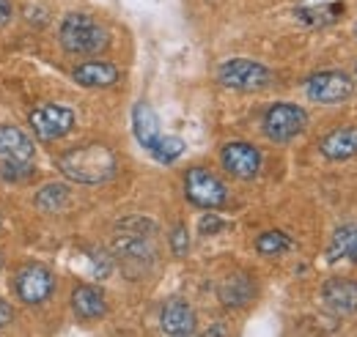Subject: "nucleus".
Instances as JSON below:
<instances>
[{
  "mask_svg": "<svg viewBox=\"0 0 357 337\" xmlns=\"http://www.w3.org/2000/svg\"><path fill=\"white\" fill-rule=\"evenodd\" d=\"M184 195L192 206L206 211L220 209L228 198V189L225 184L206 168H190L184 175Z\"/></svg>",
  "mask_w": 357,
  "mask_h": 337,
  "instance_id": "39448f33",
  "label": "nucleus"
},
{
  "mask_svg": "<svg viewBox=\"0 0 357 337\" xmlns=\"http://www.w3.org/2000/svg\"><path fill=\"white\" fill-rule=\"evenodd\" d=\"M264 134L272 143H289L294 140L305 124H308V113L300 104H289V102H278L264 113Z\"/></svg>",
  "mask_w": 357,
  "mask_h": 337,
  "instance_id": "423d86ee",
  "label": "nucleus"
},
{
  "mask_svg": "<svg viewBox=\"0 0 357 337\" xmlns=\"http://www.w3.org/2000/svg\"><path fill=\"white\" fill-rule=\"evenodd\" d=\"M154 236H157V225L146 217H127L116 225L113 258L121 263L127 277L137 280L154 266V258H157Z\"/></svg>",
  "mask_w": 357,
  "mask_h": 337,
  "instance_id": "f257e3e1",
  "label": "nucleus"
},
{
  "mask_svg": "<svg viewBox=\"0 0 357 337\" xmlns=\"http://www.w3.org/2000/svg\"><path fill=\"white\" fill-rule=\"evenodd\" d=\"M11 14H14L11 0H0V25H6V22L11 19Z\"/></svg>",
  "mask_w": 357,
  "mask_h": 337,
  "instance_id": "c85d7f7f",
  "label": "nucleus"
},
{
  "mask_svg": "<svg viewBox=\"0 0 357 337\" xmlns=\"http://www.w3.org/2000/svg\"><path fill=\"white\" fill-rule=\"evenodd\" d=\"M72 310L80 321H96L107 313V301L96 285H77L72 291Z\"/></svg>",
  "mask_w": 357,
  "mask_h": 337,
  "instance_id": "dca6fc26",
  "label": "nucleus"
},
{
  "mask_svg": "<svg viewBox=\"0 0 357 337\" xmlns=\"http://www.w3.org/2000/svg\"><path fill=\"white\" fill-rule=\"evenodd\" d=\"M0 173H3L6 181H22V178H28L33 173V165H3Z\"/></svg>",
  "mask_w": 357,
  "mask_h": 337,
  "instance_id": "a878e982",
  "label": "nucleus"
},
{
  "mask_svg": "<svg viewBox=\"0 0 357 337\" xmlns=\"http://www.w3.org/2000/svg\"><path fill=\"white\" fill-rule=\"evenodd\" d=\"M357 260V225H341L327 247V263H338V260Z\"/></svg>",
  "mask_w": 357,
  "mask_h": 337,
  "instance_id": "6ab92c4d",
  "label": "nucleus"
},
{
  "mask_svg": "<svg viewBox=\"0 0 357 337\" xmlns=\"http://www.w3.org/2000/svg\"><path fill=\"white\" fill-rule=\"evenodd\" d=\"M355 31H357V28H355Z\"/></svg>",
  "mask_w": 357,
  "mask_h": 337,
  "instance_id": "2f4dec72",
  "label": "nucleus"
},
{
  "mask_svg": "<svg viewBox=\"0 0 357 337\" xmlns=\"http://www.w3.org/2000/svg\"><path fill=\"white\" fill-rule=\"evenodd\" d=\"M69 203V187L66 184H47L36 192V206L45 214H55L63 211Z\"/></svg>",
  "mask_w": 357,
  "mask_h": 337,
  "instance_id": "412c9836",
  "label": "nucleus"
},
{
  "mask_svg": "<svg viewBox=\"0 0 357 337\" xmlns=\"http://www.w3.org/2000/svg\"><path fill=\"white\" fill-rule=\"evenodd\" d=\"M220 299L228 307H242L253 299V283L245 274H231L220 285Z\"/></svg>",
  "mask_w": 357,
  "mask_h": 337,
  "instance_id": "aec40b11",
  "label": "nucleus"
},
{
  "mask_svg": "<svg viewBox=\"0 0 357 337\" xmlns=\"http://www.w3.org/2000/svg\"><path fill=\"white\" fill-rule=\"evenodd\" d=\"M321 154L333 162H344V159H352L357 157V127H341L333 129L330 134L321 137L319 143Z\"/></svg>",
  "mask_w": 357,
  "mask_h": 337,
  "instance_id": "2eb2a0df",
  "label": "nucleus"
},
{
  "mask_svg": "<svg viewBox=\"0 0 357 337\" xmlns=\"http://www.w3.org/2000/svg\"><path fill=\"white\" fill-rule=\"evenodd\" d=\"M36 148L33 140L20 127L3 124L0 127V162L3 165H33Z\"/></svg>",
  "mask_w": 357,
  "mask_h": 337,
  "instance_id": "f8f14e48",
  "label": "nucleus"
},
{
  "mask_svg": "<svg viewBox=\"0 0 357 337\" xmlns=\"http://www.w3.org/2000/svg\"><path fill=\"white\" fill-rule=\"evenodd\" d=\"M31 127L45 143L61 140L75 129V110L63 104H39L36 110H31Z\"/></svg>",
  "mask_w": 357,
  "mask_h": 337,
  "instance_id": "1a4fd4ad",
  "label": "nucleus"
},
{
  "mask_svg": "<svg viewBox=\"0 0 357 337\" xmlns=\"http://www.w3.org/2000/svg\"><path fill=\"white\" fill-rule=\"evenodd\" d=\"M206 335H225V329H223V327H212Z\"/></svg>",
  "mask_w": 357,
  "mask_h": 337,
  "instance_id": "c756f323",
  "label": "nucleus"
},
{
  "mask_svg": "<svg viewBox=\"0 0 357 337\" xmlns=\"http://www.w3.org/2000/svg\"><path fill=\"white\" fill-rule=\"evenodd\" d=\"M55 291V277L42 263H28L14 277V294L25 304H45Z\"/></svg>",
  "mask_w": 357,
  "mask_h": 337,
  "instance_id": "6e6552de",
  "label": "nucleus"
},
{
  "mask_svg": "<svg viewBox=\"0 0 357 337\" xmlns=\"http://www.w3.org/2000/svg\"><path fill=\"white\" fill-rule=\"evenodd\" d=\"M321 301L333 315H352L357 313V283L355 280H327L321 285Z\"/></svg>",
  "mask_w": 357,
  "mask_h": 337,
  "instance_id": "ddd939ff",
  "label": "nucleus"
},
{
  "mask_svg": "<svg viewBox=\"0 0 357 337\" xmlns=\"http://www.w3.org/2000/svg\"><path fill=\"white\" fill-rule=\"evenodd\" d=\"M220 162L223 168L236 175V178H253L259 175L261 170V151L250 143H242V140H234V143H225L223 151H220Z\"/></svg>",
  "mask_w": 357,
  "mask_h": 337,
  "instance_id": "9d476101",
  "label": "nucleus"
},
{
  "mask_svg": "<svg viewBox=\"0 0 357 337\" xmlns=\"http://www.w3.org/2000/svg\"><path fill=\"white\" fill-rule=\"evenodd\" d=\"M160 327H162L165 335H174V337L192 335L195 327H198L195 310L184 299H171V301H165V307L160 313Z\"/></svg>",
  "mask_w": 357,
  "mask_h": 337,
  "instance_id": "4468645a",
  "label": "nucleus"
},
{
  "mask_svg": "<svg viewBox=\"0 0 357 337\" xmlns=\"http://www.w3.org/2000/svg\"><path fill=\"white\" fill-rule=\"evenodd\" d=\"M58 39L61 47L69 55H96L99 49L107 47V31L91 17V14H66L61 28H58Z\"/></svg>",
  "mask_w": 357,
  "mask_h": 337,
  "instance_id": "7ed1b4c3",
  "label": "nucleus"
},
{
  "mask_svg": "<svg viewBox=\"0 0 357 337\" xmlns=\"http://www.w3.org/2000/svg\"><path fill=\"white\" fill-rule=\"evenodd\" d=\"M0 269H3V253H0Z\"/></svg>",
  "mask_w": 357,
  "mask_h": 337,
  "instance_id": "7c9ffc66",
  "label": "nucleus"
},
{
  "mask_svg": "<svg viewBox=\"0 0 357 337\" xmlns=\"http://www.w3.org/2000/svg\"><path fill=\"white\" fill-rule=\"evenodd\" d=\"M151 154H154V159H160V162H174L178 159L181 154H184V140L181 137H168V134H160V140L154 143V148H151Z\"/></svg>",
  "mask_w": 357,
  "mask_h": 337,
  "instance_id": "5701e85b",
  "label": "nucleus"
},
{
  "mask_svg": "<svg viewBox=\"0 0 357 337\" xmlns=\"http://www.w3.org/2000/svg\"><path fill=\"white\" fill-rule=\"evenodd\" d=\"M171 250H174V255H187V250H190V233H187V228L184 225H176L174 230H171Z\"/></svg>",
  "mask_w": 357,
  "mask_h": 337,
  "instance_id": "b1692460",
  "label": "nucleus"
},
{
  "mask_svg": "<svg viewBox=\"0 0 357 337\" xmlns=\"http://www.w3.org/2000/svg\"><path fill=\"white\" fill-rule=\"evenodd\" d=\"M58 170L77 184H102L116 173V154L102 143H89L83 148L66 151L58 159Z\"/></svg>",
  "mask_w": 357,
  "mask_h": 337,
  "instance_id": "f03ea898",
  "label": "nucleus"
},
{
  "mask_svg": "<svg viewBox=\"0 0 357 337\" xmlns=\"http://www.w3.org/2000/svg\"><path fill=\"white\" fill-rule=\"evenodd\" d=\"M11 321H14V307H11L6 299H0V329L8 327Z\"/></svg>",
  "mask_w": 357,
  "mask_h": 337,
  "instance_id": "cd10ccee",
  "label": "nucleus"
},
{
  "mask_svg": "<svg viewBox=\"0 0 357 337\" xmlns=\"http://www.w3.org/2000/svg\"><path fill=\"white\" fill-rule=\"evenodd\" d=\"M218 83L231 91H261L272 83V72L264 63H256L250 58H231L220 63Z\"/></svg>",
  "mask_w": 357,
  "mask_h": 337,
  "instance_id": "20e7f679",
  "label": "nucleus"
},
{
  "mask_svg": "<svg viewBox=\"0 0 357 337\" xmlns=\"http://www.w3.org/2000/svg\"><path fill=\"white\" fill-rule=\"evenodd\" d=\"M305 93L316 104H341L355 93V83L347 72H319L305 80Z\"/></svg>",
  "mask_w": 357,
  "mask_h": 337,
  "instance_id": "0eeeda50",
  "label": "nucleus"
},
{
  "mask_svg": "<svg viewBox=\"0 0 357 337\" xmlns=\"http://www.w3.org/2000/svg\"><path fill=\"white\" fill-rule=\"evenodd\" d=\"M347 11L344 0H300L294 6V17L305 28H327L338 22Z\"/></svg>",
  "mask_w": 357,
  "mask_h": 337,
  "instance_id": "9b49d317",
  "label": "nucleus"
},
{
  "mask_svg": "<svg viewBox=\"0 0 357 337\" xmlns=\"http://www.w3.org/2000/svg\"><path fill=\"white\" fill-rule=\"evenodd\" d=\"M132 129H135V137H137V143L146 148V151H151L154 148V143L160 140V121H157V113L151 110V104L149 102H137L132 110Z\"/></svg>",
  "mask_w": 357,
  "mask_h": 337,
  "instance_id": "a211bd4d",
  "label": "nucleus"
},
{
  "mask_svg": "<svg viewBox=\"0 0 357 337\" xmlns=\"http://www.w3.org/2000/svg\"><path fill=\"white\" fill-rule=\"evenodd\" d=\"M72 77L83 88H110L119 80V69L113 63H105V61H89V63H80L72 72Z\"/></svg>",
  "mask_w": 357,
  "mask_h": 337,
  "instance_id": "f3484780",
  "label": "nucleus"
},
{
  "mask_svg": "<svg viewBox=\"0 0 357 337\" xmlns=\"http://www.w3.org/2000/svg\"><path fill=\"white\" fill-rule=\"evenodd\" d=\"M225 228V219H220L215 211H209V214H204L201 217V222H198V230L204 233V236H212V233H220Z\"/></svg>",
  "mask_w": 357,
  "mask_h": 337,
  "instance_id": "393cba45",
  "label": "nucleus"
},
{
  "mask_svg": "<svg viewBox=\"0 0 357 337\" xmlns=\"http://www.w3.org/2000/svg\"><path fill=\"white\" fill-rule=\"evenodd\" d=\"M91 260H93V266H96V274H99V280H105L110 272H113V258L105 253H93L91 255Z\"/></svg>",
  "mask_w": 357,
  "mask_h": 337,
  "instance_id": "bb28decb",
  "label": "nucleus"
},
{
  "mask_svg": "<svg viewBox=\"0 0 357 337\" xmlns=\"http://www.w3.org/2000/svg\"><path fill=\"white\" fill-rule=\"evenodd\" d=\"M291 247H294V242H291V236L283 233V230H264V233L256 239V253L267 255V258L289 253Z\"/></svg>",
  "mask_w": 357,
  "mask_h": 337,
  "instance_id": "4be33fe9",
  "label": "nucleus"
}]
</instances>
